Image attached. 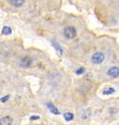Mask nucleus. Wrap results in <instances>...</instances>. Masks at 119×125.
<instances>
[{
	"label": "nucleus",
	"mask_w": 119,
	"mask_h": 125,
	"mask_svg": "<svg viewBox=\"0 0 119 125\" xmlns=\"http://www.w3.org/2000/svg\"><path fill=\"white\" fill-rule=\"evenodd\" d=\"M25 0H10V3L15 7H22Z\"/></svg>",
	"instance_id": "0eeeda50"
},
{
	"label": "nucleus",
	"mask_w": 119,
	"mask_h": 125,
	"mask_svg": "<svg viewBox=\"0 0 119 125\" xmlns=\"http://www.w3.org/2000/svg\"><path fill=\"white\" fill-rule=\"evenodd\" d=\"M2 33H3V34H5V35H8V34H10V33H11V29H10L9 27H8V26H5V27H3Z\"/></svg>",
	"instance_id": "9d476101"
},
{
	"label": "nucleus",
	"mask_w": 119,
	"mask_h": 125,
	"mask_svg": "<svg viewBox=\"0 0 119 125\" xmlns=\"http://www.w3.org/2000/svg\"><path fill=\"white\" fill-rule=\"evenodd\" d=\"M107 74H108V76H110L112 78H117V77H119V68L115 67V66L111 67L107 71Z\"/></svg>",
	"instance_id": "7ed1b4c3"
},
{
	"label": "nucleus",
	"mask_w": 119,
	"mask_h": 125,
	"mask_svg": "<svg viewBox=\"0 0 119 125\" xmlns=\"http://www.w3.org/2000/svg\"><path fill=\"white\" fill-rule=\"evenodd\" d=\"M52 44H53V46H54V47H55V48L57 49V51H58V52H59V53L62 55V47L59 46V44H57L56 42H52Z\"/></svg>",
	"instance_id": "9b49d317"
},
{
	"label": "nucleus",
	"mask_w": 119,
	"mask_h": 125,
	"mask_svg": "<svg viewBox=\"0 0 119 125\" xmlns=\"http://www.w3.org/2000/svg\"><path fill=\"white\" fill-rule=\"evenodd\" d=\"M47 106H48V109L50 110L53 114H55V115H59V114H60V112H59L58 109L56 108L54 105H52V104H50V103H48V104H47Z\"/></svg>",
	"instance_id": "423d86ee"
},
{
	"label": "nucleus",
	"mask_w": 119,
	"mask_h": 125,
	"mask_svg": "<svg viewBox=\"0 0 119 125\" xmlns=\"http://www.w3.org/2000/svg\"><path fill=\"white\" fill-rule=\"evenodd\" d=\"M8 99H9V95H6L5 97L1 98V99H0V101H1V102H6L7 100H8Z\"/></svg>",
	"instance_id": "ddd939ff"
},
{
	"label": "nucleus",
	"mask_w": 119,
	"mask_h": 125,
	"mask_svg": "<svg viewBox=\"0 0 119 125\" xmlns=\"http://www.w3.org/2000/svg\"><path fill=\"white\" fill-rule=\"evenodd\" d=\"M114 88H113V87H109V88H106L104 91L102 92V94L104 95H110V94H113L114 93Z\"/></svg>",
	"instance_id": "6e6552de"
},
{
	"label": "nucleus",
	"mask_w": 119,
	"mask_h": 125,
	"mask_svg": "<svg viewBox=\"0 0 119 125\" xmlns=\"http://www.w3.org/2000/svg\"><path fill=\"white\" fill-rule=\"evenodd\" d=\"M63 34L66 38L73 39V38H74L75 35H76V30H75V28L73 27V26H68V27H66V28L64 29Z\"/></svg>",
	"instance_id": "f257e3e1"
},
{
	"label": "nucleus",
	"mask_w": 119,
	"mask_h": 125,
	"mask_svg": "<svg viewBox=\"0 0 119 125\" xmlns=\"http://www.w3.org/2000/svg\"><path fill=\"white\" fill-rule=\"evenodd\" d=\"M13 122L12 119L10 117H3L0 119V125H11Z\"/></svg>",
	"instance_id": "39448f33"
},
{
	"label": "nucleus",
	"mask_w": 119,
	"mask_h": 125,
	"mask_svg": "<svg viewBox=\"0 0 119 125\" xmlns=\"http://www.w3.org/2000/svg\"><path fill=\"white\" fill-rule=\"evenodd\" d=\"M38 119H40L39 116H31V117H30V120H38Z\"/></svg>",
	"instance_id": "4468645a"
},
{
	"label": "nucleus",
	"mask_w": 119,
	"mask_h": 125,
	"mask_svg": "<svg viewBox=\"0 0 119 125\" xmlns=\"http://www.w3.org/2000/svg\"><path fill=\"white\" fill-rule=\"evenodd\" d=\"M32 64V58L29 57H24L20 60V65L23 68H29Z\"/></svg>",
	"instance_id": "20e7f679"
},
{
	"label": "nucleus",
	"mask_w": 119,
	"mask_h": 125,
	"mask_svg": "<svg viewBox=\"0 0 119 125\" xmlns=\"http://www.w3.org/2000/svg\"><path fill=\"white\" fill-rule=\"evenodd\" d=\"M63 117L66 121H70V120H72L74 119V115H73V113H71V112H66V113L63 114Z\"/></svg>",
	"instance_id": "1a4fd4ad"
},
{
	"label": "nucleus",
	"mask_w": 119,
	"mask_h": 125,
	"mask_svg": "<svg viewBox=\"0 0 119 125\" xmlns=\"http://www.w3.org/2000/svg\"><path fill=\"white\" fill-rule=\"evenodd\" d=\"M104 59H105V56H104V54H103L102 52H96V53L93 54L92 57H91L92 62L94 63V64H96V65L102 64L104 61Z\"/></svg>",
	"instance_id": "f03ea898"
},
{
	"label": "nucleus",
	"mask_w": 119,
	"mask_h": 125,
	"mask_svg": "<svg viewBox=\"0 0 119 125\" xmlns=\"http://www.w3.org/2000/svg\"><path fill=\"white\" fill-rule=\"evenodd\" d=\"M84 71H85V69H84V68H80V69H78V70L75 71V73L78 74V75H80V74H83Z\"/></svg>",
	"instance_id": "f8f14e48"
}]
</instances>
